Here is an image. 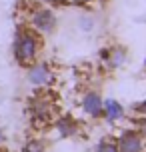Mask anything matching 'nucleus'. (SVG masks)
Returning <instances> with one entry per match:
<instances>
[{"mask_svg":"<svg viewBox=\"0 0 146 152\" xmlns=\"http://www.w3.org/2000/svg\"><path fill=\"white\" fill-rule=\"evenodd\" d=\"M36 54V40L30 36V34H22L16 42V56L20 62H28L34 58Z\"/></svg>","mask_w":146,"mask_h":152,"instance_id":"obj_1","label":"nucleus"},{"mask_svg":"<svg viewBox=\"0 0 146 152\" xmlns=\"http://www.w3.org/2000/svg\"><path fill=\"white\" fill-rule=\"evenodd\" d=\"M34 26L40 28V30H44V32H48L54 26V14L50 10H38L34 14Z\"/></svg>","mask_w":146,"mask_h":152,"instance_id":"obj_2","label":"nucleus"},{"mask_svg":"<svg viewBox=\"0 0 146 152\" xmlns=\"http://www.w3.org/2000/svg\"><path fill=\"white\" fill-rule=\"evenodd\" d=\"M120 152H140V138L136 134H124L120 138V144H118Z\"/></svg>","mask_w":146,"mask_h":152,"instance_id":"obj_3","label":"nucleus"},{"mask_svg":"<svg viewBox=\"0 0 146 152\" xmlns=\"http://www.w3.org/2000/svg\"><path fill=\"white\" fill-rule=\"evenodd\" d=\"M100 108H102V100H100L98 94H94V92L86 94V98H84V110L86 112L96 116V114L100 112Z\"/></svg>","mask_w":146,"mask_h":152,"instance_id":"obj_4","label":"nucleus"},{"mask_svg":"<svg viewBox=\"0 0 146 152\" xmlns=\"http://www.w3.org/2000/svg\"><path fill=\"white\" fill-rule=\"evenodd\" d=\"M32 84H44L48 80V70L44 66H36V68L30 70V74H28Z\"/></svg>","mask_w":146,"mask_h":152,"instance_id":"obj_5","label":"nucleus"},{"mask_svg":"<svg viewBox=\"0 0 146 152\" xmlns=\"http://www.w3.org/2000/svg\"><path fill=\"white\" fill-rule=\"evenodd\" d=\"M106 110H108V116H110L112 120H116V118L122 116V108H120V104L114 102V100H108L106 102Z\"/></svg>","mask_w":146,"mask_h":152,"instance_id":"obj_6","label":"nucleus"},{"mask_svg":"<svg viewBox=\"0 0 146 152\" xmlns=\"http://www.w3.org/2000/svg\"><path fill=\"white\" fill-rule=\"evenodd\" d=\"M24 152H44V148H42L40 142H28L24 146Z\"/></svg>","mask_w":146,"mask_h":152,"instance_id":"obj_7","label":"nucleus"},{"mask_svg":"<svg viewBox=\"0 0 146 152\" xmlns=\"http://www.w3.org/2000/svg\"><path fill=\"white\" fill-rule=\"evenodd\" d=\"M98 152H118V148L114 144H102L98 148Z\"/></svg>","mask_w":146,"mask_h":152,"instance_id":"obj_8","label":"nucleus"},{"mask_svg":"<svg viewBox=\"0 0 146 152\" xmlns=\"http://www.w3.org/2000/svg\"><path fill=\"white\" fill-rule=\"evenodd\" d=\"M144 130H146V126H144Z\"/></svg>","mask_w":146,"mask_h":152,"instance_id":"obj_9","label":"nucleus"}]
</instances>
